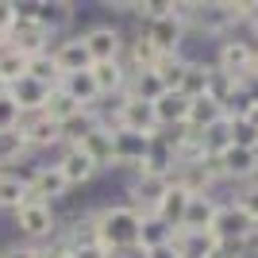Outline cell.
Wrapping results in <instances>:
<instances>
[{"label": "cell", "instance_id": "obj_41", "mask_svg": "<svg viewBox=\"0 0 258 258\" xmlns=\"http://www.w3.org/2000/svg\"><path fill=\"white\" fill-rule=\"evenodd\" d=\"M250 154H254V162H258V143H254V147H250Z\"/></svg>", "mask_w": 258, "mask_h": 258}, {"label": "cell", "instance_id": "obj_8", "mask_svg": "<svg viewBox=\"0 0 258 258\" xmlns=\"http://www.w3.org/2000/svg\"><path fill=\"white\" fill-rule=\"evenodd\" d=\"M50 58H54V66H58V74H62V77H66V74H85L89 66H93L81 31L58 35V39H54V46H50Z\"/></svg>", "mask_w": 258, "mask_h": 258}, {"label": "cell", "instance_id": "obj_7", "mask_svg": "<svg viewBox=\"0 0 258 258\" xmlns=\"http://www.w3.org/2000/svg\"><path fill=\"white\" fill-rule=\"evenodd\" d=\"M250 231H254V220H250V212L239 205L235 197H231V201H224V205H220V212H216L212 235L220 239V243H243Z\"/></svg>", "mask_w": 258, "mask_h": 258}, {"label": "cell", "instance_id": "obj_34", "mask_svg": "<svg viewBox=\"0 0 258 258\" xmlns=\"http://www.w3.org/2000/svg\"><path fill=\"white\" fill-rule=\"evenodd\" d=\"M43 258H74V247H70L66 239H50L43 247Z\"/></svg>", "mask_w": 258, "mask_h": 258}, {"label": "cell", "instance_id": "obj_21", "mask_svg": "<svg viewBox=\"0 0 258 258\" xmlns=\"http://www.w3.org/2000/svg\"><path fill=\"white\" fill-rule=\"evenodd\" d=\"M216 119H224V108L216 104V100H208V97H197V100H189V119H185V127L193 131V135L208 131V127L216 123Z\"/></svg>", "mask_w": 258, "mask_h": 258}, {"label": "cell", "instance_id": "obj_37", "mask_svg": "<svg viewBox=\"0 0 258 258\" xmlns=\"http://www.w3.org/2000/svg\"><path fill=\"white\" fill-rule=\"evenodd\" d=\"M74 258H108V250L104 247H81V250H74Z\"/></svg>", "mask_w": 258, "mask_h": 258}, {"label": "cell", "instance_id": "obj_35", "mask_svg": "<svg viewBox=\"0 0 258 258\" xmlns=\"http://www.w3.org/2000/svg\"><path fill=\"white\" fill-rule=\"evenodd\" d=\"M12 23H16V4H12V0H0V35H8Z\"/></svg>", "mask_w": 258, "mask_h": 258}, {"label": "cell", "instance_id": "obj_15", "mask_svg": "<svg viewBox=\"0 0 258 258\" xmlns=\"http://www.w3.org/2000/svg\"><path fill=\"white\" fill-rule=\"evenodd\" d=\"M4 93H8V97L16 100V108H20V116H23V112H43L54 89L39 85L35 77H27V74H23L20 81H16V85H8V89H4Z\"/></svg>", "mask_w": 258, "mask_h": 258}, {"label": "cell", "instance_id": "obj_32", "mask_svg": "<svg viewBox=\"0 0 258 258\" xmlns=\"http://www.w3.org/2000/svg\"><path fill=\"white\" fill-rule=\"evenodd\" d=\"M0 258H43V247H31V243L12 239L8 247H0Z\"/></svg>", "mask_w": 258, "mask_h": 258}, {"label": "cell", "instance_id": "obj_6", "mask_svg": "<svg viewBox=\"0 0 258 258\" xmlns=\"http://www.w3.org/2000/svg\"><path fill=\"white\" fill-rule=\"evenodd\" d=\"M54 166H58V173L66 177V185L74 189V193H81V189H89V185L100 177L97 162L89 158L81 147H62V151L54 154Z\"/></svg>", "mask_w": 258, "mask_h": 258}, {"label": "cell", "instance_id": "obj_11", "mask_svg": "<svg viewBox=\"0 0 258 258\" xmlns=\"http://www.w3.org/2000/svg\"><path fill=\"white\" fill-rule=\"evenodd\" d=\"M119 131H135V135H147V139H154V135H158L154 104H143V100H127L123 93H119Z\"/></svg>", "mask_w": 258, "mask_h": 258}, {"label": "cell", "instance_id": "obj_10", "mask_svg": "<svg viewBox=\"0 0 258 258\" xmlns=\"http://www.w3.org/2000/svg\"><path fill=\"white\" fill-rule=\"evenodd\" d=\"M162 54L154 50V43L147 39V31L143 27H135V31H127V43H123V58L119 62L127 66V74H147V70H154L158 66Z\"/></svg>", "mask_w": 258, "mask_h": 258}, {"label": "cell", "instance_id": "obj_31", "mask_svg": "<svg viewBox=\"0 0 258 258\" xmlns=\"http://www.w3.org/2000/svg\"><path fill=\"white\" fill-rule=\"evenodd\" d=\"M12 127H20V108L8 93H0V131H12Z\"/></svg>", "mask_w": 258, "mask_h": 258}, {"label": "cell", "instance_id": "obj_4", "mask_svg": "<svg viewBox=\"0 0 258 258\" xmlns=\"http://www.w3.org/2000/svg\"><path fill=\"white\" fill-rule=\"evenodd\" d=\"M81 39H85V50L93 62H116L123 58V43H127V27L112 20H97L81 27Z\"/></svg>", "mask_w": 258, "mask_h": 258}, {"label": "cell", "instance_id": "obj_16", "mask_svg": "<svg viewBox=\"0 0 258 258\" xmlns=\"http://www.w3.org/2000/svg\"><path fill=\"white\" fill-rule=\"evenodd\" d=\"M170 247L177 250V258H208L220 247V239H216L212 231H185V227H177L173 239H170Z\"/></svg>", "mask_w": 258, "mask_h": 258}, {"label": "cell", "instance_id": "obj_9", "mask_svg": "<svg viewBox=\"0 0 258 258\" xmlns=\"http://www.w3.org/2000/svg\"><path fill=\"white\" fill-rule=\"evenodd\" d=\"M8 46L20 50L23 58H35V54H46L54 46V35L46 31L39 20H16L8 31Z\"/></svg>", "mask_w": 258, "mask_h": 258}, {"label": "cell", "instance_id": "obj_22", "mask_svg": "<svg viewBox=\"0 0 258 258\" xmlns=\"http://www.w3.org/2000/svg\"><path fill=\"white\" fill-rule=\"evenodd\" d=\"M185 70H189V54H162L158 66H154V74H158L166 93H177V89H181Z\"/></svg>", "mask_w": 258, "mask_h": 258}, {"label": "cell", "instance_id": "obj_2", "mask_svg": "<svg viewBox=\"0 0 258 258\" xmlns=\"http://www.w3.org/2000/svg\"><path fill=\"white\" fill-rule=\"evenodd\" d=\"M12 227H16L20 243L46 247L50 239H58V212H54V205H20L12 212Z\"/></svg>", "mask_w": 258, "mask_h": 258}, {"label": "cell", "instance_id": "obj_18", "mask_svg": "<svg viewBox=\"0 0 258 258\" xmlns=\"http://www.w3.org/2000/svg\"><path fill=\"white\" fill-rule=\"evenodd\" d=\"M173 170H177V162H173V147L162 135H154L151 147H147V158H143L139 173H147V177H173Z\"/></svg>", "mask_w": 258, "mask_h": 258}, {"label": "cell", "instance_id": "obj_14", "mask_svg": "<svg viewBox=\"0 0 258 258\" xmlns=\"http://www.w3.org/2000/svg\"><path fill=\"white\" fill-rule=\"evenodd\" d=\"M216 212H220V197L216 193H197V197H189V208H185L181 227L185 231H212Z\"/></svg>", "mask_w": 258, "mask_h": 258}, {"label": "cell", "instance_id": "obj_29", "mask_svg": "<svg viewBox=\"0 0 258 258\" xmlns=\"http://www.w3.org/2000/svg\"><path fill=\"white\" fill-rule=\"evenodd\" d=\"M27 74V58H23L20 50H12V46H4L0 50V85L8 89V85H16L20 77Z\"/></svg>", "mask_w": 258, "mask_h": 258}, {"label": "cell", "instance_id": "obj_28", "mask_svg": "<svg viewBox=\"0 0 258 258\" xmlns=\"http://www.w3.org/2000/svg\"><path fill=\"white\" fill-rule=\"evenodd\" d=\"M43 112H46V116L54 119V123H58V127H62L66 119H74L77 112H81V104H77V100L70 97V93H66L62 85H58V89L50 93V100H46V108H43Z\"/></svg>", "mask_w": 258, "mask_h": 258}, {"label": "cell", "instance_id": "obj_25", "mask_svg": "<svg viewBox=\"0 0 258 258\" xmlns=\"http://www.w3.org/2000/svg\"><path fill=\"white\" fill-rule=\"evenodd\" d=\"M170 239H173L170 224H162L158 216H143V227H139V247L143 250H158V247H166Z\"/></svg>", "mask_w": 258, "mask_h": 258}, {"label": "cell", "instance_id": "obj_39", "mask_svg": "<svg viewBox=\"0 0 258 258\" xmlns=\"http://www.w3.org/2000/svg\"><path fill=\"white\" fill-rule=\"evenodd\" d=\"M108 258H147V250L135 247V250H116V254H108Z\"/></svg>", "mask_w": 258, "mask_h": 258}, {"label": "cell", "instance_id": "obj_33", "mask_svg": "<svg viewBox=\"0 0 258 258\" xmlns=\"http://www.w3.org/2000/svg\"><path fill=\"white\" fill-rule=\"evenodd\" d=\"M243 35L258 46V0H247V20H243Z\"/></svg>", "mask_w": 258, "mask_h": 258}, {"label": "cell", "instance_id": "obj_13", "mask_svg": "<svg viewBox=\"0 0 258 258\" xmlns=\"http://www.w3.org/2000/svg\"><path fill=\"white\" fill-rule=\"evenodd\" d=\"M89 74H93V85H97V93H100V100H112V97H119L123 89H127V66L119 62H93L89 66Z\"/></svg>", "mask_w": 258, "mask_h": 258}, {"label": "cell", "instance_id": "obj_24", "mask_svg": "<svg viewBox=\"0 0 258 258\" xmlns=\"http://www.w3.org/2000/svg\"><path fill=\"white\" fill-rule=\"evenodd\" d=\"M197 139H201V147H205V158H220V154L231 147V119H216L212 127L201 131Z\"/></svg>", "mask_w": 258, "mask_h": 258}, {"label": "cell", "instance_id": "obj_27", "mask_svg": "<svg viewBox=\"0 0 258 258\" xmlns=\"http://www.w3.org/2000/svg\"><path fill=\"white\" fill-rule=\"evenodd\" d=\"M27 77H35V81H39V85H46V89H58V85H62V74H58V66H54L50 50L27 58Z\"/></svg>", "mask_w": 258, "mask_h": 258}, {"label": "cell", "instance_id": "obj_3", "mask_svg": "<svg viewBox=\"0 0 258 258\" xmlns=\"http://www.w3.org/2000/svg\"><path fill=\"white\" fill-rule=\"evenodd\" d=\"M208 58H212V66L220 74L243 81V77H250V66H254V43H250L247 35H227V39L212 43Z\"/></svg>", "mask_w": 258, "mask_h": 258}, {"label": "cell", "instance_id": "obj_36", "mask_svg": "<svg viewBox=\"0 0 258 258\" xmlns=\"http://www.w3.org/2000/svg\"><path fill=\"white\" fill-rule=\"evenodd\" d=\"M208 258H247V250H243V243H220Z\"/></svg>", "mask_w": 258, "mask_h": 258}, {"label": "cell", "instance_id": "obj_5", "mask_svg": "<svg viewBox=\"0 0 258 258\" xmlns=\"http://www.w3.org/2000/svg\"><path fill=\"white\" fill-rule=\"evenodd\" d=\"M147 31V39L154 43L158 54H189V27H185L177 16H162V20H151V23H135Z\"/></svg>", "mask_w": 258, "mask_h": 258}, {"label": "cell", "instance_id": "obj_23", "mask_svg": "<svg viewBox=\"0 0 258 258\" xmlns=\"http://www.w3.org/2000/svg\"><path fill=\"white\" fill-rule=\"evenodd\" d=\"M62 89L81 108H97L100 104V93H97V85H93V74H89V70H85V74H66L62 77Z\"/></svg>", "mask_w": 258, "mask_h": 258}, {"label": "cell", "instance_id": "obj_1", "mask_svg": "<svg viewBox=\"0 0 258 258\" xmlns=\"http://www.w3.org/2000/svg\"><path fill=\"white\" fill-rule=\"evenodd\" d=\"M139 227H143V216L131 205H123V201L97 205V231H100V247H104L108 254L135 250L139 247Z\"/></svg>", "mask_w": 258, "mask_h": 258}, {"label": "cell", "instance_id": "obj_40", "mask_svg": "<svg viewBox=\"0 0 258 258\" xmlns=\"http://www.w3.org/2000/svg\"><path fill=\"white\" fill-rule=\"evenodd\" d=\"M243 119H247L250 127H254V131H258V104H250V112H247V116H243Z\"/></svg>", "mask_w": 258, "mask_h": 258}, {"label": "cell", "instance_id": "obj_17", "mask_svg": "<svg viewBox=\"0 0 258 258\" xmlns=\"http://www.w3.org/2000/svg\"><path fill=\"white\" fill-rule=\"evenodd\" d=\"M77 147H81V151L89 154V158L97 162V170L100 173H112L116 170V151H112V131H104V127H93L85 135V139L77 143Z\"/></svg>", "mask_w": 258, "mask_h": 258}, {"label": "cell", "instance_id": "obj_19", "mask_svg": "<svg viewBox=\"0 0 258 258\" xmlns=\"http://www.w3.org/2000/svg\"><path fill=\"white\" fill-rule=\"evenodd\" d=\"M154 119H158V131H170V127H185L189 119V100L181 93H162L154 100Z\"/></svg>", "mask_w": 258, "mask_h": 258}, {"label": "cell", "instance_id": "obj_26", "mask_svg": "<svg viewBox=\"0 0 258 258\" xmlns=\"http://www.w3.org/2000/svg\"><path fill=\"white\" fill-rule=\"evenodd\" d=\"M27 201V181H20L16 173H4L0 170V212H16V208Z\"/></svg>", "mask_w": 258, "mask_h": 258}, {"label": "cell", "instance_id": "obj_20", "mask_svg": "<svg viewBox=\"0 0 258 258\" xmlns=\"http://www.w3.org/2000/svg\"><path fill=\"white\" fill-rule=\"evenodd\" d=\"M185 208H189V193H185L181 185H173V181H170L166 197L158 201V208H154L151 216H158L162 224H170L173 231H177V227H181V220H185Z\"/></svg>", "mask_w": 258, "mask_h": 258}, {"label": "cell", "instance_id": "obj_30", "mask_svg": "<svg viewBox=\"0 0 258 258\" xmlns=\"http://www.w3.org/2000/svg\"><path fill=\"white\" fill-rule=\"evenodd\" d=\"M254 143H258V131L250 127L247 119H231V147H247L250 151Z\"/></svg>", "mask_w": 258, "mask_h": 258}, {"label": "cell", "instance_id": "obj_38", "mask_svg": "<svg viewBox=\"0 0 258 258\" xmlns=\"http://www.w3.org/2000/svg\"><path fill=\"white\" fill-rule=\"evenodd\" d=\"M147 258H177V250L166 243V247H158V250H147Z\"/></svg>", "mask_w": 258, "mask_h": 258}, {"label": "cell", "instance_id": "obj_12", "mask_svg": "<svg viewBox=\"0 0 258 258\" xmlns=\"http://www.w3.org/2000/svg\"><path fill=\"white\" fill-rule=\"evenodd\" d=\"M39 23L54 39L77 31V4L74 0H39Z\"/></svg>", "mask_w": 258, "mask_h": 258}]
</instances>
